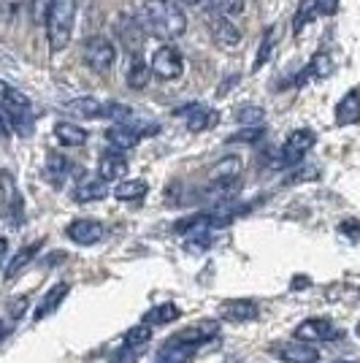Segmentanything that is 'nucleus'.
<instances>
[{
	"mask_svg": "<svg viewBox=\"0 0 360 363\" xmlns=\"http://www.w3.org/2000/svg\"><path fill=\"white\" fill-rule=\"evenodd\" d=\"M317 136L309 130V128H300V130H293L287 136L285 147H282V155H279V166H298L300 160L306 157V152L315 147Z\"/></svg>",
	"mask_w": 360,
	"mask_h": 363,
	"instance_id": "6e6552de",
	"label": "nucleus"
},
{
	"mask_svg": "<svg viewBox=\"0 0 360 363\" xmlns=\"http://www.w3.org/2000/svg\"><path fill=\"white\" fill-rule=\"evenodd\" d=\"M266 117V111L260 106H239L236 108V122L247 125V128H260V122Z\"/></svg>",
	"mask_w": 360,
	"mask_h": 363,
	"instance_id": "c9c22d12",
	"label": "nucleus"
},
{
	"mask_svg": "<svg viewBox=\"0 0 360 363\" xmlns=\"http://www.w3.org/2000/svg\"><path fill=\"white\" fill-rule=\"evenodd\" d=\"M339 233L347 236L349 242H360V223L358 220H344V223H339Z\"/></svg>",
	"mask_w": 360,
	"mask_h": 363,
	"instance_id": "ea45409f",
	"label": "nucleus"
},
{
	"mask_svg": "<svg viewBox=\"0 0 360 363\" xmlns=\"http://www.w3.org/2000/svg\"><path fill=\"white\" fill-rule=\"evenodd\" d=\"M274 46H276V30H274V28H266V33H263V41H260V49H257L255 71H260V68H263V65L274 57Z\"/></svg>",
	"mask_w": 360,
	"mask_h": 363,
	"instance_id": "2f4dec72",
	"label": "nucleus"
},
{
	"mask_svg": "<svg viewBox=\"0 0 360 363\" xmlns=\"http://www.w3.org/2000/svg\"><path fill=\"white\" fill-rule=\"evenodd\" d=\"M315 16H317V3L315 0H303L298 6V11H296V16H293V33H300L303 25H309Z\"/></svg>",
	"mask_w": 360,
	"mask_h": 363,
	"instance_id": "473e14b6",
	"label": "nucleus"
},
{
	"mask_svg": "<svg viewBox=\"0 0 360 363\" xmlns=\"http://www.w3.org/2000/svg\"><path fill=\"white\" fill-rule=\"evenodd\" d=\"M217 333H220V323H217V320H201V323H193V325H184V328L174 333L171 339L184 345V347L201 350L203 345H209Z\"/></svg>",
	"mask_w": 360,
	"mask_h": 363,
	"instance_id": "1a4fd4ad",
	"label": "nucleus"
},
{
	"mask_svg": "<svg viewBox=\"0 0 360 363\" xmlns=\"http://www.w3.org/2000/svg\"><path fill=\"white\" fill-rule=\"evenodd\" d=\"M6 333H9V325H6V323H0V336H6Z\"/></svg>",
	"mask_w": 360,
	"mask_h": 363,
	"instance_id": "49530a36",
	"label": "nucleus"
},
{
	"mask_svg": "<svg viewBox=\"0 0 360 363\" xmlns=\"http://www.w3.org/2000/svg\"><path fill=\"white\" fill-rule=\"evenodd\" d=\"M76 0H55L49 14H46V38H49V49L52 52H62L65 46L71 44L76 25Z\"/></svg>",
	"mask_w": 360,
	"mask_h": 363,
	"instance_id": "7ed1b4c3",
	"label": "nucleus"
},
{
	"mask_svg": "<svg viewBox=\"0 0 360 363\" xmlns=\"http://www.w3.org/2000/svg\"><path fill=\"white\" fill-rule=\"evenodd\" d=\"M217 318L223 323H249L257 318V303L252 298H227L217 306Z\"/></svg>",
	"mask_w": 360,
	"mask_h": 363,
	"instance_id": "ddd939ff",
	"label": "nucleus"
},
{
	"mask_svg": "<svg viewBox=\"0 0 360 363\" xmlns=\"http://www.w3.org/2000/svg\"><path fill=\"white\" fill-rule=\"evenodd\" d=\"M65 236L74 244H79V247H92V244H98L106 236V228L103 223L84 217V220H74L71 225L65 228Z\"/></svg>",
	"mask_w": 360,
	"mask_h": 363,
	"instance_id": "f8f14e48",
	"label": "nucleus"
},
{
	"mask_svg": "<svg viewBox=\"0 0 360 363\" xmlns=\"http://www.w3.org/2000/svg\"><path fill=\"white\" fill-rule=\"evenodd\" d=\"M65 108L84 117V120H98V114H101V104L95 98H76V101H68Z\"/></svg>",
	"mask_w": 360,
	"mask_h": 363,
	"instance_id": "c85d7f7f",
	"label": "nucleus"
},
{
	"mask_svg": "<svg viewBox=\"0 0 360 363\" xmlns=\"http://www.w3.org/2000/svg\"><path fill=\"white\" fill-rule=\"evenodd\" d=\"M150 339H152V328L141 323V325H135V328H130V331L122 336V347H128V350H144Z\"/></svg>",
	"mask_w": 360,
	"mask_h": 363,
	"instance_id": "c756f323",
	"label": "nucleus"
},
{
	"mask_svg": "<svg viewBox=\"0 0 360 363\" xmlns=\"http://www.w3.org/2000/svg\"><path fill=\"white\" fill-rule=\"evenodd\" d=\"M271 352L285 363H317L320 361V350H317L315 345L298 342V339H290V342H282V345H274Z\"/></svg>",
	"mask_w": 360,
	"mask_h": 363,
	"instance_id": "9b49d317",
	"label": "nucleus"
},
{
	"mask_svg": "<svg viewBox=\"0 0 360 363\" xmlns=\"http://www.w3.org/2000/svg\"><path fill=\"white\" fill-rule=\"evenodd\" d=\"M71 293V285L68 282H57L55 288L46 290V296L41 298V303L35 306V312H33V320L38 323V320H46L52 312H57V306H60L62 301H65V296Z\"/></svg>",
	"mask_w": 360,
	"mask_h": 363,
	"instance_id": "f3484780",
	"label": "nucleus"
},
{
	"mask_svg": "<svg viewBox=\"0 0 360 363\" xmlns=\"http://www.w3.org/2000/svg\"><path fill=\"white\" fill-rule=\"evenodd\" d=\"M55 136H57L62 147H81L87 141V130L74 125V122H57L55 125Z\"/></svg>",
	"mask_w": 360,
	"mask_h": 363,
	"instance_id": "5701e85b",
	"label": "nucleus"
},
{
	"mask_svg": "<svg viewBox=\"0 0 360 363\" xmlns=\"http://www.w3.org/2000/svg\"><path fill=\"white\" fill-rule=\"evenodd\" d=\"M6 255H9V242L0 239V269H3V263H6Z\"/></svg>",
	"mask_w": 360,
	"mask_h": 363,
	"instance_id": "37998d69",
	"label": "nucleus"
},
{
	"mask_svg": "<svg viewBox=\"0 0 360 363\" xmlns=\"http://www.w3.org/2000/svg\"><path fill=\"white\" fill-rule=\"evenodd\" d=\"M22 3H25V0H3V9H9L11 14H16V11L22 9Z\"/></svg>",
	"mask_w": 360,
	"mask_h": 363,
	"instance_id": "79ce46f5",
	"label": "nucleus"
},
{
	"mask_svg": "<svg viewBox=\"0 0 360 363\" xmlns=\"http://www.w3.org/2000/svg\"><path fill=\"white\" fill-rule=\"evenodd\" d=\"M174 3H176V6H198L201 0H174Z\"/></svg>",
	"mask_w": 360,
	"mask_h": 363,
	"instance_id": "a18cd8bd",
	"label": "nucleus"
},
{
	"mask_svg": "<svg viewBox=\"0 0 360 363\" xmlns=\"http://www.w3.org/2000/svg\"><path fill=\"white\" fill-rule=\"evenodd\" d=\"M0 117L9 128H14L19 136H30L33 125H35V117H33V106L28 101V95L0 82Z\"/></svg>",
	"mask_w": 360,
	"mask_h": 363,
	"instance_id": "f03ea898",
	"label": "nucleus"
},
{
	"mask_svg": "<svg viewBox=\"0 0 360 363\" xmlns=\"http://www.w3.org/2000/svg\"><path fill=\"white\" fill-rule=\"evenodd\" d=\"M130 114H133V108L125 106V104H101V114H98V120L128 122Z\"/></svg>",
	"mask_w": 360,
	"mask_h": 363,
	"instance_id": "72a5a7b5",
	"label": "nucleus"
},
{
	"mask_svg": "<svg viewBox=\"0 0 360 363\" xmlns=\"http://www.w3.org/2000/svg\"><path fill=\"white\" fill-rule=\"evenodd\" d=\"M360 122V92L358 90H349L339 101V106H336V125H358Z\"/></svg>",
	"mask_w": 360,
	"mask_h": 363,
	"instance_id": "a211bd4d",
	"label": "nucleus"
},
{
	"mask_svg": "<svg viewBox=\"0 0 360 363\" xmlns=\"http://www.w3.org/2000/svg\"><path fill=\"white\" fill-rule=\"evenodd\" d=\"M330 74H333V60H330L328 52H320L315 60L303 68V79H309V76H320V79H325V76H330ZM303 79H300V82H303Z\"/></svg>",
	"mask_w": 360,
	"mask_h": 363,
	"instance_id": "7c9ffc66",
	"label": "nucleus"
},
{
	"mask_svg": "<svg viewBox=\"0 0 360 363\" xmlns=\"http://www.w3.org/2000/svg\"><path fill=\"white\" fill-rule=\"evenodd\" d=\"M141 25L160 41H174L187 30V16L174 0H144Z\"/></svg>",
	"mask_w": 360,
	"mask_h": 363,
	"instance_id": "f257e3e1",
	"label": "nucleus"
},
{
	"mask_svg": "<svg viewBox=\"0 0 360 363\" xmlns=\"http://www.w3.org/2000/svg\"><path fill=\"white\" fill-rule=\"evenodd\" d=\"M52 3H55V0H30V16H33V22H35V25L46 22V14H49Z\"/></svg>",
	"mask_w": 360,
	"mask_h": 363,
	"instance_id": "58836bf2",
	"label": "nucleus"
},
{
	"mask_svg": "<svg viewBox=\"0 0 360 363\" xmlns=\"http://www.w3.org/2000/svg\"><path fill=\"white\" fill-rule=\"evenodd\" d=\"M317 3V14L322 16H333L339 11V0H315Z\"/></svg>",
	"mask_w": 360,
	"mask_h": 363,
	"instance_id": "a19ab883",
	"label": "nucleus"
},
{
	"mask_svg": "<svg viewBox=\"0 0 360 363\" xmlns=\"http://www.w3.org/2000/svg\"><path fill=\"white\" fill-rule=\"evenodd\" d=\"M293 290H300V288H309V279L306 277H298V279H293V285H290Z\"/></svg>",
	"mask_w": 360,
	"mask_h": 363,
	"instance_id": "c03bdc74",
	"label": "nucleus"
},
{
	"mask_svg": "<svg viewBox=\"0 0 360 363\" xmlns=\"http://www.w3.org/2000/svg\"><path fill=\"white\" fill-rule=\"evenodd\" d=\"M211 3V11L214 14H220V16H239V14H244V0H209Z\"/></svg>",
	"mask_w": 360,
	"mask_h": 363,
	"instance_id": "f704fd0d",
	"label": "nucleus"
},
{
	"mask_svg": "<svg viewBox=\"0 0 360 363\" xmlns=\"http://www.w3.org/2000/svg\"><path fill=\"white\" fill-rule=\"evenodd\" d=\"M71 171H74V163L68 157H62L57 152H49V157H46V177H49V182L55 187H62V182L68 179Z\"/></svg>",
	"mask_w": 360,
	"mask_h": 363,
	"instance_id": "412c9836",
	"label": "nucleus"
},
{
	"mask_svg": "<svg viewBox=\"0 0 360 363\" xmlns=\"http://www.w3.org/2000/svg\"><path fill=\"white\" fill-rule=\"evenodd\" d=\"M209 230H198V233H190L187 236V242H184V250L187 252H193V255H198V252H206L209 250Z\"/></svg>",
	"mask_w": 360,
	"mask_h": 363,
	"instance_id": "e433bc0d",
	"label": "nucleus"
},
{
	"mask_svg": "<svg viewBox=\"0 0 360 363\" xmlns=\"http://www.w3.org/2000/svg\"><path fill=\"white\" fill-rule=\"evenodd\" d=\"M117 60V49L106 35H90L84 41V62L90 65L95 74H108Z\"/></svg>",
	"mask_w": 360,
	"mask_h": 363,
	"instance_id": "39448f33",
	"label": "nucleus"
},
{
	"mask_svg": "<svg viewBox=\"0 0 360 363\" xmlns=\"http://www.w3.org/2000/svg\"><path fill=\"white\" fill-rule=\"evenodd\" d=\"M106 196H108V187H106V182L101 179V177H87V179L79 182L74 190V201H79V203L103 201Z\"/></svg>",
	"mask_w": 360,
	"mask_h": 363,
	"instance_id": "6ab92c4d",
	"label": "nucleus"
},
{
	"mask_svg": "<svg viewBox=\"0 0 360 363\" xmlns=\"http://www.w3.org/2000/svg\"><path fill=\"white\" fill-rule=\"evenodd\" d=\"M144 133H147V130L135 128L130 122H117V125H111V128L106 130V141L111 144V150L125 152V150H133Z\"/></svg>",
	"mask_w": 360,
	"mask_h": 363,
	"instance_id": "4468645a",
	"label": "nucleus"
},
{
	"mask_svg": "<svg viewBox=\"0 0 360 363\" xmlns=\"http://www.w3.org/2000/svg\"><path fill=\"white\" fill-rule=\"evenodd\" d=\"M196 347H184L179 342H174V339H168L163 347L157 350V361L160 363H190L196 358Z\"/></svg>",
	"mask_w": 360,
	"mask_h": 363,
	"instance_id": "aec40b11",
	"label": "nucleus"
},
{
	"mask_svg": "<svg viewBox=\"0 0 360 363\" xmlns=\"http://www.w3.org/2000/svg\"><path fill=\"white\" fill-rule=\"evenodd\" d=\"M117 38H120L122 49H125L130 57H138V55H141V49H144V41H147L141 19H133V16H120V19H117Z\"/></svg>",
	"mask_w": 360,
	"mask_h": 363,
	"instance_id": "9d476101",
	"label": "nucleus"
},
{
	"mask_svg": "<svg viewBox=\"0 0 360 363\" xmlns=\"http://www.w3.org/2000/svg\"><path fill=\"white\" fill-rule=\"evenodd\" d=\"M152 74L165 82H176L184 74V60H181L179 49L171 44H163L152 55Z\"/></svg>",
	"mask_w": 360,
	"mask_h": 363,
	"instance_id": "0eeeda50",
	"label": "nucleus"
},
{
	"mask_svg": "<svg viewBox=\"0 0 360 363\" xmlns=\"http://www.w3.org/2000/svg\"><path fill=\"white\" fill-rule=\"evenodd\" d=\"M152 79V68L144 62V57L138 55V57H130V68H128V84L133 87V90H144L147 84H150Z\"/></svg>",
	"mask_w": 360,
	"mask_h": 363,
	"instance_id": "cd10ccee",
	"label": "nucleus"
},
{
	"mask_svg": "<svg viewBox=\"0 0 360 363\" xmlns=\"http://www.w3.org/2000/svg\"><path fill=\"white\" fill-rule=\"evenodd\" d=\"M257 138H263V128H247L241 133L227 136V144H255Z\"/></svg>",
	"mask_w": 360,
	"mask_h": 363,
	"instance_id": "4c0bfd02",
	"label": "nucleus"
},
{
	"mask_svg": "<svg viewBox=\"0 0 360 363\" xmlns=\"http://www.w3.org/2000/svg\"><path fill=\"white\" fill-rule=\"evenodd\" d=\"M358 336H360V323H358Z\"/></svg>",
	"mask_w": 360,
	"mask_h": 363,
	"instance_id": "de8ad7c7",
	"label": "nucleus"
},
{
	"mask_svg": "<svg viewBox=\"0 0 360 363\" xmlns=\"http://www.w3.org/2000/svg\"><path fill=\"white\" fill-rule=\"evenodd\" d=\"M125 171H128V160H125V155L117 150H108L101 155V160H98V177L103 182H117L125 177Z\"/></svg>",
	"mask_w": 360,
	"mask_h": 363,
	"instance_id": "dca6fc26",
	"label": "nucleus"
},
{
	"mask_svg": "<svg viewBox=\"0 0 360 363\" xmlns=\"http://www.w3.org/2000/svg\"><path fill=\"white\" fill-rule=\"evenodd\" d=\"M209 30H211L214 44L223 46V49H233V46L241 44V30L230 22V19H227V16L211 14L209 16Z\"/></svg>",
	"mask_w": 360,
	"mask_h": 363,
	"instance_id": "2eb2a0df",
	"label": "nucleus"
},
{
	"mask_svg": "<svg viewBox=\"0 0 360 363\" xmlns=\"http://www.w3.org/2000/svg\"><path fill=\"white\" fill-rule=\"evenodd\" d=\"M342 336H344V331L328 318H309L296 328V339H298V342H306V345L336 342V339H342Z\"/></svg>",
	"mask_w": 360,
	"mask_h": 363,
	"instance_id": "423d86ee",
	"label": "nucleus"
},
{
	"mask_svg": "<svg viewBox=\"0 0 360 363\" xmlns=\"http://www.w3.org/2000/svg\"><path fill=\"white\" fill-rule=\"evenodd\" d=\"M179 318V306L171 301L165 303H157V306H152L150 312L144 315V325H150V328H154V325H165V323H174V320Z\"/></svg>",
	"mask_w": 360,
	"mask_h": 363,
	"instance_id": "4be33fe9",
	"label": "nucleus"
},
{
	"mask_svg": "<svg viewBox=\"0 0 360 363\" xmlns=\"http://www.w3.org/2000/svg\"><path fill=\"white\" fill-rule=\"evenodd\" d=\"M147 193H150V184L144 179H122L114 187V198L117 201H141Z\"/></svg>",
	"mask_w": 360,
	"mask_h": 363,
	"instance_id": "a878e982",
	"label": "nucleus"
},
{
	"mask_svg": "<svg viewBox=\"0 0 360 363\" xmlns=\"http://www.w3.org/2000/svg\"><path fill=\"white\" fill-rule=\"evenodd\" d=\"M38 250H41V242H35V244H25L19 252H16L11 260H9V266H6V279H14V277H19V272L30 263L33 257L38 255Z\"/></svg>",
	"mask_w": 360,
	"mask_h": 363,
	"instance_id": "393cba45",
	"label": "nucleus"
},
{
	"mask_svg": "<svg viewBox=\"0 0 360 363\" xmlns=\"http://www.w3.org/2000/svg\"><path fill=\"white\" fill-rule=\"evenodd\" d=\"M217 125V111H209L203 106H190L187 108V128L193 133H201V130H209Z\"/></svg>",
	"mask_w": 360,
	"mask_h": 363,
	"instance_id": "b1692460",
	"label": "nucleus"
},
{
	"mask_svg": "<svg viewBox=\"0 0 360 363\" xmlns=\"http://www.w3.org/2000/svg\"><path fill=\"white\" fill-rule=\"evenodd\" d=\"M344 363H349V361H344Z\"/></svg>",
	"mask_w": 360,
	"mask_h": 363,
	"instance_id": "09e8293b",
	"label": "nucleus"
},
{
	"mask_svg": "<svg viewBox=\"0 0 360 363\" xmlns=\"http://www.w3.org/2000/svg\"><path fill=\"white\" fill-rule=\"evenodd\" d=\"M241 174V157H223L217 166L209 171L211 182H236Z\"/></svg>",
	"mask_w": 360,
	"mask_h": 363,
	"instance_id": "bb28decb",
	"label": "nucleus"
},
{
	"mask_svg": "<svg viewBox=\"0 0 360 363\" xmlns=\"http://www.w3.org/2000/svg\"><path fill=\"white\" fill-rule=\"evenodd\" d=\"M0 214L11 230H19L25 225V201L11 171H0Z\"/></svg>",
	"mask_w": 360,
	"mask_h": 363,
	"instance_id": "20e7f679",
	"label": "nucleus"
}]
</instances>
